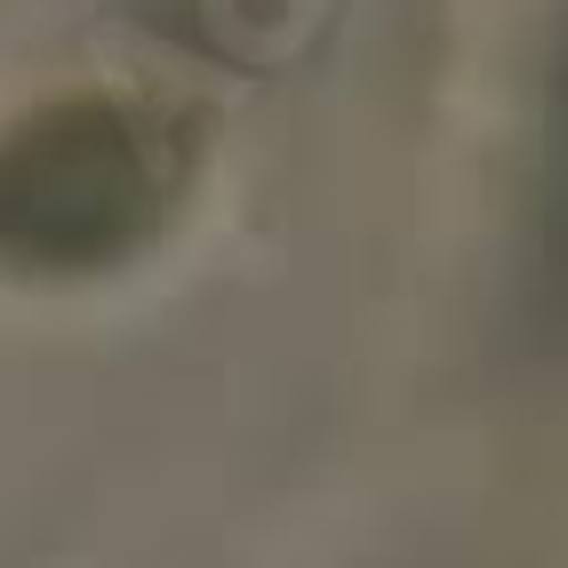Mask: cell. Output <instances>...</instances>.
<instances>
[{
	"instance_id": "cell-1",
	"label": "cell",
	"mask_w": 568,
	"mask_h": 568,
	"mask_svg": "<svg viewBox=\"0 0 568 568\" xmlns=\"http://www.w3.org/2000/svg\"><path fill=\"white\" fill-rule=\"evenodd\" d=\"M161 169L129 112L64 104L0 144V241L32 256H112L144 233Z\"/></svg>"
}]
</instances>
